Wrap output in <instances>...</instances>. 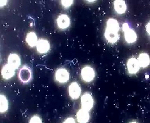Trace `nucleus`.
Returning a JSON list of instances; mask_svg holds the SVG:
<instances>
[{
  "label": "nucleus",
  "instance_id": "11",
  "mask_svg": "<svg viewBox=\"0 0 150 123\" xmlns=\"http://www.w3.org/2000/svg\"><path fill=\"white\" fill-rule=\"evenodd\" d=\"M16 70L8 63L4 65L1 70L3 78L6 80L10 79L15 76Z\"/></svg>",
  "mask_w": 150,
  "mask_h": 123
},
{
  "label": "nucleus",
  "instance_id": "8",
  "mask_svg": "<svg viewBox=\"0 0 150 123\" xmlns=\"http://www.w3.org/2000/svg\"><path fill=\"white\" fill-rule=\"evenodd\" d=\"M68 92L69 97L73 100H76L81 96V89L79 84L76 82L70 84L68 87Z\"/></svg>",
  "mask_w": 150,
  "mask_h": 123
},
{
  "label": "nucleus",
  "instance_id": "3",
  "mask_svg": "<svg viewBox=\"0 0 150 123\" xmlns=\"http://www.w3.org/2000/svg\"><path fill=\"white\" fill-rule=\"evenodd\" d=\"M81 77L84 82L87 83L92 82L96 77L95 71L91 66H86L81 70Z\"/></svg>",
  "mask_w": 150,
  "mask_h": 123
},
{
  "label": "nucleus",
  "instance_id": "5",
  "mask_svg": "<svg viewBox=\"0 0 150 123\" xmlns=\"http://www.w3.org/2000/svg\"><path fill=\"white\" fill-rule=\"evenodd\" d=\"M55 80L60 84L67 82L70 78V74L68 70L64 68H60L56 71L55 74Z\"/></svg>",
  "mask_w": 150,
  "mask_h": 123
},
{
  "label": "nucleus",
  "instance_id": "18",
  "mask_svg": "<svg viewBox=\"0 0 150 123\" xmlns=\"http://www.w3.org/2000/svg\"><path fill=\"white\" fill-rule=\"evenodd\" d=\"M61 4L63 7L68 8L71 7L74 3L72 0H63L61 1Z\"/></svg>",
  "mask_w": 150,
  "mask_h": 123
},
{
  "label": "nucleus",
  "instance_id": "16",
  "mask_svg": "<svg viewBox=\"0 0 150 123\" xmlns=\"http://www.w3.org/2000/svg\"><path fill=\"white\" fill-rule=\"evenodd\" d=\"M38 41V38L35 32H30L27 34L26 41L27 44L30 47L33 48L36 46Z\"/></svg>",
  "mask_w": 150,
  "mask_h": 123
},
{
  "label": "nucleus",
  "instance_id": "21",
  "mask_svg": "<svg viewBox=\"0 0 150 123\" xmlns=\"http://www.w3.org/2000/svg\"><path fill=\"white\" fill-rule=\"evenodd\" d=\"M7 1H5V0H3V1H0V6L1 7H4L7 4Z\"/></svg>",
  "mask_w": 150,
  "mask_h": 123
},
{
  "label": "nucleus",
  "instance_id": "4",
  "mask_svg": "<svg viewBox=\"0 0 150 123\" xmlns=\"http://www.w3.org/2000/svg\"><path fill=\"white\" fill-rule=\"evenodd\" d=\"M81 108L90 112L94 105V100L92 95L88 92L84 93L81 97Z\"/></svg>",
  "mask_w": 150,
  "mask_h": 123
},
{
  "label": "nucleus",
  "instance_id": "1",
  "mask_svg": "<svg viewBox=\"0 0 150 123\" xmlns=\"http://www.w3.org/2000/svg\"><path fill=\"white\" fill-rule=\"evenodd\" d=\"M120 27L118 21L114 18H110L106 23L104 32L105 39L109 43L114 44L119 39Z\"/></svg>",
  "mask_w": 150,
  "mask_h": 123
},
{
  "label": "nucleus",
  "instance_id": "14",
  "mask_svg": "<svg viewBox=\"0 0 150 123\" xmlns=\"http://www.w3.org/2000/svg\"><path fill=\"white\" fill-rule=\"evenodd\" d=\"M114 7L115 11L120 15L125 13L127 9L126 4L122 0H116L114 2Z\"/></svg>",
  "mask_w": 150,
  "mask_h": 123
},
{
  "label": "nucleus",
  "instance_id": "7",
  "mask_svg": "<svg viewBox=\"0 0 150 123\" xmlns=\"http://www.w3.org/2000/svg\"><path fill=\"white\" fill-rule=\"evenodd\" d=\"M126 67L128 73L131 75L137 73L140 68L137 59L134 57L131 58L128 60Z\"/></svg>",
  "mask_w": 150,
  "mask_h": 123
},
{
  "label": "nucleus",
  "instance_id": "6",
  "mask_svg": "<svg viewBox=\"0 0 150 123\" xmlns=\"http://www.w3.org/2000/svg\"><path fill=\"white\" fill-rule=\"evenodd\" d=\"M18 78L23 83L30 82L32 78V73L30 68L25 65L20 69L18 72Z\"/></svg>",
  "mask_w": 150,
  "mask_h": 123
},
{
  "label": "nucleus",
  "instance_id": "2",
  "mask_svg": "<svg viewBox=\"0 0 150 123\" xmlns=\"http://www.w3.org/2000/svg\"><path fill=\"white\" fill-rule=\"evenodd\" d=\"M124 39L129 44H132L137 41L138 36L135 31L131 28L128 23H125L122 25Z\"/></svg>",
  "mask_w": 150,
  "mask_h": 123
},
{
  "label": "nucleus",
  "instance_id": "17",
  "mask_svg": "<svg viewBox=\"0 0 150 123\" xmlns=\"http://www.w3.org/2000/svg\"><path fill=\"white\" fill-rule=\"evenodd\" d=\"M8 103L7 99L3 94L0 95V112L4 113L8 109Z\"/></svg>",
  "mask_w": 150,
  "mask_h": 123
},
{
  "label": "nucleus",
  "instance_id": "10",
  "mask_svg": "<svg viewBox=\"0 0 150 123\" xmlns=\"http://www.w3.org/2000/svg\"><path fill=\"white\" fill-rule=\"evenodd\" d=\"M37 51L39 53L44 54L47 53L50 48V45L48 40L41 39L38 40L36 46Z\"/></svg>",
  "mask_w": 150,
  "mask_h": 123
},
{
  "label": "nucleus",
  "instance_id": "15",
  "mask_svg": "<svg viewBox=\"0 0 150 123\" xmlns=\"http://www.w3.org/2000/svg\"><path fill=\"white\" fill-rule=\"evenodd\" d=\"M137 59L140 68H146L149 65L150 57L148 54L146 53H140Z\"/></svg>",
  "mask_w": 150,
  "mask_h": 123
},
{
  "label": "nucleus",
  "instance_id": "9",
  "mask_svg": "<svg viewBox=\"0 0 150 123\" xmlns=\"http://www.w3.org/2000/svg\"><path fill=\"white\" fill-rule=\"evenodd\" d=\"M56 23L59 29L65 30L67 29L71 24V21L69 16L65 14L59 15L56 19Z\"/></svg>",
  "mask_w": 150,
  "mask_h": 123
},
{
  "label": "nucleus",
  "instance_id": "19",
  "mask_svg": "<svg viewBox=\"0 0 150 123\" xmlns=\"http://www.w3.org/2000/svg\"><path fill=\"white\" fill-rule=\"evenodd\" d=\"M29 122L31 123H41L42 122V121L41 118L39 116L35 115L31 118Z\"/></svg>",
  "mask_w": 150,
  "mask_h": 123
},
{
  "label": "nucleus",
  "instance_id": "12",
  "mask_svg": "<svg viewBox=\"0 0 150 123\" xmlns=\"http://www.w3.org/2000/svg\"><path fill=\"white\" fill-rule=\"evenodd\" d=\"M7 63L16 70L18 69L21 63L20 56L15 53H11L8 58Z\"/></svg>",
  "mask_w": 150,
  "mask_h": 123
},
{
  "label": "nucleus",
  "instance_id": "20",
  "mask_svg": "<svg viewBox=\"0 0 150 123\" xmlns=\"http://www.w3.org/2000/svg\"><path fill=\"white\" fill-rule=\"evenodd\" d=\"M63 123H75L74 119L73 117H70L67 118L63 122Z\"/></svg>",
  "mask_w": 150,
  "mask_h": 123
},
{
  "label": "nucleus",
  "instance_id": "13",
  "mask_svg": "<svg viewBox=\"0 0 150 123\" xmlns=\"http://www.w3.org/2000/svg\"><path fill=\"white\" fill-rule=\"evenodd\" d=\"M76 117L77 121L79 123L88 122L90 119V111L81 108L77 112Z\"/></svg>",
  "mask_w": 150,
  "mask_h": 123
}]
</instances>
